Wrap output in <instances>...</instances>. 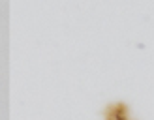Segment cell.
<instances>
[{
    "label": "cell",
    "instance_id": "1",
    "mask_svg": "<svg viewBox=\"0 0 154 120\" xmlns=\"http://www.w3.org/2000/svg\"><path fill=\"white\" fill-rule=\"evenodd\" d=\"M105 120H130V112L124 103H113L107 107Z\"/></svg>",
    "mask_w": 154,
    "mask_h": 120
}]
</instances>
